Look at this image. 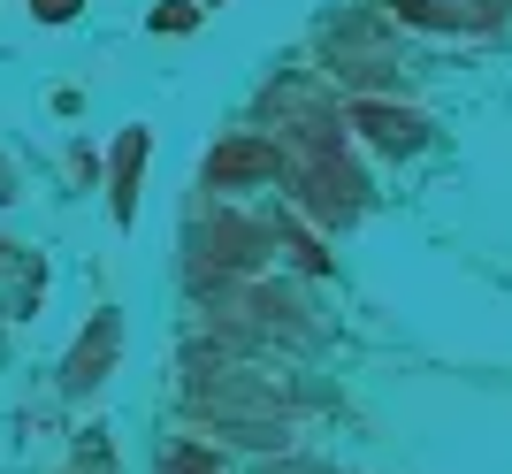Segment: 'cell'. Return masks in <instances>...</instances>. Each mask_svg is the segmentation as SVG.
<instances>
[{
    "label": "cell",
    "mask_w": 512,
    "mask_h": 474,
    "mask_svg": "<svg viewBox=\"0 0 512 474\" xmlns=\"http://www.w3.org/2000/svg\"><path fill=\"white\" fill-rule=\"evenodd\" d=\"M77 8H85V0H31V16H39V23H69Z\"/></svg>",
    "instance_id": "cell-11"
},
{
    "label": "cell",
    "mask_w": 512,
    "mask_h": 474,
    "mask_svg": "<svg viewBox=\"0 0 512 474\" xmlns=\"http://www.w3.org/2000/svg\"><path fill=\"white\" fill-rule=\"evenodd\" d=\"M153 474H222V459H214L207 444H169Z\"/></svg>",
    "instance_id": "cell-8"
},
{
    "label": "cell",
    "mask_w": 512,
    "mask_h": 474,
    "mask_svg": "<svg viewBox=\"0 0 512 474\" xmlns=\"http://www.w3.org/2000/svg\"><path fill=\"white\" fill-rule=\"evenodd\" d=\"M77 474H115V459H107L100 436H85V444H77Z\"/></svg>",
    "instance_id": "cell-10"
},
{
    "label": "cell",
    "mask_w": 512,
    "mask_h": 474,
    "mask_svg": "<svg viewBox=\"0 0 512 474\" xmlns=\"http://www.w3.org/2000/svg\"><path fill=\"white\" fill-rule=\"evenodd\" d=\"M207 8H222V0H207Z\"/></svg>",
    "instance_id": "cell-14"
},
{
    "label": "cell",
    "mask_w": 512,
    "mask_h": 474,
    "mask_svg": "<svg viewBox=\"0 0 512 474\" xmlns=\"http://www.w3.org/2000/svg\"><path fill=\"white\" fill-rule=\"evenodd\" d=\"M146 153H153L146 123H130L123 138H115V153H107V215H115V222L138 215V176H146Z\"/></svg>",
    "instance_id": "cell-7"
},
{
    "label": "cell",
    "mask_w": 512,
    "mask_h": 474,
    "mask_svg": "<svg viewBox=\"0 0 512 474\" xmlns=\"http://www.w3.org/2000/svg\"><path fill=\"white\" fill-rule=\"evenodd\" d=\"M0 268H23V260H16V245H8V237H0Z\"/></svg>",
    "instance_id": "cell-12"
},
{
    "label": "cell",
    "mask_w": 512,
    "mask_h": 474,
    "mask_svg": "<svg viewBox=\"0 0 512 474\" xmlns=\"http://www.w3.org/2000/svg\"><path fill=\"white\" fill-rule=\"evenodd\" d=\"M352 123L367 130V146L390 153V161H406V153L428 146V123L413 108H390V100H352Z\"/></svg>",
    "instance_id": "cell-6"
},
{
    "label": "cell",
    "mask_w": 512,
    "mask_h": 474,
    "mask_svg": "<svg viewBox=\"0 0 512 474\" xmlns=\"http://www.w3.org/2000/svg\"><path fill=\"white\" fill-rule=\"evenodd\" d=\"M115 352H123V314H92L85 337H77V345H69V360H62V390H69V398H92V390L107 383Z\"/></svg>",
    "instance_id": "cell-4"
},
{
    "label": "cell",
    "mask_w": 512,
    "mask_h": 474,
    "mask_svg": "<svg viewBox=\"0 0 512 474\" xmlns=\"http://www.w3.org/2000/svg\"><path fill=\"white\" fill-rule=\"evenodd\" d=\"M199 16H207V0H153V31H199Z\"/></svg>",
    "instance_id": "cell-9"
},
{
    "label": "cell",
    "mask_w": 512,
    "mask_h": 474,
    "mask_svg": "<svg viewBox=\"0 0 512 474\" xmlns=\"http://www.w3.org/2000/svg\"><path fill=\"white\" fill-rule=\"evenodd\" d=\"M207 192H237V184H268V176H291V153L276 138H260V130H237L222 146L207 153Z\"/></svg>",
    "instance_id": "cell-3"
},
{
    "label": "cell",
    "mask_w": 512,
    "mask_h": 474,
    "mask_svg": "<svg viewBox=\"0 0 512 474\" xmlns=\"http://www.w3.org/2000/svg\"><path fill=\"white\" fill-rule=\"evenodd\" d=\"M192 413L237 444H283V421H291L283 383L253 367H192Z\"/></svg>",
    "instance_id": "cell-1"
},
{
    "label": "cell",
    "mask_w": 512,
    "mask_h": 474,
    "mask_svg": "<svg viewBox=\"0 0 512 474\" xmlns=\"http://www.w3.org/2000/svg\"><path fill=\"white\" fill-rule=\"evenodd\" d=\"M268 245H276V237L260 230V222H245V215H207L192 230V276L199 283H245L260 268V260H268Z\"/></svg>",
    "instance_id": "cell-2"
},
{
    "label": "cell",
    "mask_w": 512,
    "mask_h": 474,
    "mask_svg": "<svg viewBox=\"0 0 512 474\" xmlns=\"http://www.w3.org/2000/svg\"><path fill=\"white\" fill-rule=\"evenodd\" d=\"M512 0H390L406 31H497Z\"/></svg>",
    "instance_id": "cell-5"
},
{
    "label": "cell",
    "mask_w": 512,
    "mask_h": 474,
    "mask_svg": "<svg viewBox=\"0 0 512 474\" xmlns=\"http://www.w3.org/2000/svg\"><path fill=\"white\" fill-rule=\"evenodd\" d=\"M283 474H329V467H283Z\"/></svg>",
    "instance_id": "cell-13"
}]
</instances>
